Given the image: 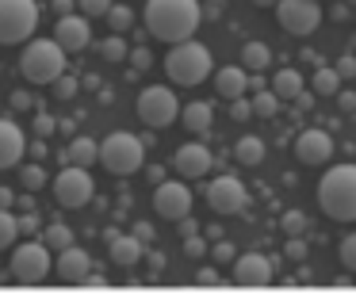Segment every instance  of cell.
Returning <instances> with one entry per match:
<instances>
[{"instance_id":"1","label":"cell","mask_w":356,"mask_h":302,"mask_svg":"<svg viewBox=\"0 0 356 302\" xmlns=\"http://www.w3.org/2000/svg\"><path fill=\"white\" fill-rule=\"evenodd\" d=\"M142 19H146V31L154 39L177 47V42L192 39L200 31L203 8H200V0H146Z\"/></svg>"},{"instance_id":"2","label":"cell","mask_w":356,"mask_h":302,"mask_svg":"<svg viewBox=\"0 0 356 302\" xmlns=\"http://www.w3.org/2000/svg\"><path fill=\"white\" fill-rule=\"evenodd\" d=\"M318 207L333 222H356V165H333L318 184Z\"/></svg>"},{"instance_id":"3","label":"cell","mask_w":356,"mask_h":302,"mask_svg":"<svg viewBox=\"0 0 356 302\" xmlns=\"http://www.w3.org/2000/svg\"><path fill=\"white\" fill-rule=\"evenodd\" d=\"M211 69H215V62H211V50L203 47V42L195 39H184L177 42V47L169 50V58H165V73H169L172 85H203V81L211 77Z\"/></svg>"},{"instance_id":"4","label":"cell","mask_w":356,"mask_h":302,"mask_svg":"<svg viewBox=\"0 0 356 302\" xmlns=\"http://www.w3.org/2000/svg\"><path fill=\"white\" fill-rule=\"evenodd\" d=\"M19 73L31 85H54L65 73V50L58 47V39H27L19 54Z\"/></svg>"},{"instance_id":"5","label":"cell","mask_w":356,"mask_h":302,"mask_svg":"<svg viewBox=\"0 0 356 302\" xmlns=\"http://www.w3.org/2000/svg\"><path fill=\"white\" fill-rule=\"evenodd\" d=\"M142 161H146V142L134 138V134L115 131L100 142V165L111 176H131V172L142 169Z\"/></svg>"},{"instance_id":"6","label":"cell","mask_w":356,"mask_h":302,"mask_svg":"<svg viewBox=\"0 0 356 302\" xmlns=\"http://www.w3.org/2000/svg\"><path fill=\"white\" fill-rule=\"evenodd\" d=\"M39 0H0V47H19L35 39Z\"/></svg>"},{"instance_id":"7","label":"cell","mask_w":356,"mask_h":302,"mask_svg":"<svg viewBox=\"0 0 356 302\" xmlns=\"http://www.w3.org/2000/svg\"><path fill=\"white\" fill-rule=\"evenodd\" d=\"M54 271V260H50V249L47 241H35L27 237L24 245H12V260H8V276L16 279V283H42V279Z\"/></svg>"},{"instance_id":"8","label":"cell","mask_w":356,"mask_h":302,"mask_svg":"<svg viewBox=\"0 0 356 302\" xmlns=\"http://www.w3.org/2000/svg\"><path fill=\"white\" fill-rule=\"evenodd\" d=\"M134 111H138V119L146 126L165 131V126H172L180 119V100H177V92H172L169 85H149V88H142V92H138Z\"/></svg>"},{"instance_id":"9","label":"cell","mask_w":356,"mask_h":302,"mask_svg":"<svg viewBox=\"0 0 356 302\" xmlns=\"http://www.w3.org/2000/svg\"><path fill=\"white\" fill-rule=\"evenodd\" d=\"M50 192H54L58 207L77 210V207H85V203L96 195V184H92V176H88V169H81V165H65V169L54 176Z\"/></svg>"},{"instance_id":"10","label":"cell","mask_w":356,"mask_h":302,"mask_svg":"<svg viewBox=\"0 0 356 302\" xmlns=\"http://www.w3.org/2000/svg\"><path fill=\"white\" fill-rule=\"evenodd\" d=\"M276 24L284 27L287 35L307 39V35H314L318 24H322V8H318V0H280L276 4Z\"/></svg>"},{"instance_id":"11","label":"cell","mask_w":356,"mask_h":302,"mask_svg":"<svg viewBox=\"0 0 356 302\" xmlns=\"http://www.w3.org/2000/svg\"><path fill=\"white\" fill-rule=\"evenodd\" d=\"M207 207L215 210V215H222V218H230V215H241V210L249 207V192H245V184H241L238 176H215L207 184Z\"/></svg>"},{"instance_id":"12","label":"cell","mask_w":356,"mask_h":302,"mask_svg":"<svg viewBox=\"0 0 356 302\" xmlns=\"http://www.w3.org/2000/svg\"><path fill=\"white\" fill-rule=\"evenodd\" d=\"M154 210L165 222H180L184 215H192V187L180 180H161L154 187Z\"/></svg>"},{"instance_id":"13","label":"cell","mask_w":356,"mask_h":302,"mask_svg":"<svg viewBox=\"0 0 356 302\" xmlns=\"http://www.w3.org/2000/svg\"><path fill=\"white\" fill-rule=\"evenodd\" d=\"M211 165H215V157H211V149L203 146V142H184V146L172 153V169L180 172L184 180H200L211 172Z\"/></svg>"},{"instance_id":"14","label":"cell","mask_w":356,"mask_h":302,"mask_svg":"<svg viewBox=\"0 0 356 302\" xmlns=\"http://www.w3.org/2000/svg\"><path fill=\"white\" fill-rule=\"evenodd\" d=\"M295 157H299L302 165H325L333 157V138L322 131V126H307V131L295 138Z\"/></svg>"},{"instance_id":"15","label":"cell","mask_w":356,"mask_h":302,"mask_svg":"<svg viewBox=\"0 0 356 302\" xmlns=\"http://www.w3.org/2000/svg\"><path fill=\"white\" fill-rule=\"evenodd\" d=\"M54 39L65 54H81V50L92 42V27H88V16H58L54 24Z\"/></svg>"},{"instance_id":"16","label":"cell","mask_w":356,"mask_h":302,"mask_svg":"<svg viewBox=\"0 0 356 302\" xmlns=\"http://www.w3.org/2000/svg\"><path fill=\"white\" fill-rule=\"evenodd\" d=\"M88 271H92V256H88L81 245H70V249L58 253L54 276L62 279V283H88Z\"/></svg>"},{"instance_id":"17","label":"cell","mask_w":356,"mask_h":302,"mask_svg":"<svg viewBox=\"0 0 356 302\" xmlns=\"http://www.w3.org/2000/svg\"><path fill=\"white\" fill-rule=\"evenodd\" d=\"M234 283H241V287H264V283H272V260L264 253L234 256Z\"/></svg>"},{"instance_id":"18","label":"cell","mask_w":356,"mask_h":302,"mask_svg":"<svg viewBox=\"0 0 356 302\" xmlns=\"http://www.w3.org/2000/svg\"><path fill=\"white\" fill-rule=\"evenodd\" d=\"M24 149H27V134L19 131V123H12L8 115H0V169L19 165Z\"/></svg>"},{"instance_id":"19","label":"cell","mask_w":356,"mask_h":302,"mask_svg":"<svg viewBox=\"0 0 356 302\" xmlns=\"http://www.w3.org/2000/svg\"><path fill=\"white\" fill-rule=\"evenodd\" d=\"M215 92L222 96L226 103L245 96L249 92V69L245 65H222V69L215 73Z\"/></svg>"},{"instance_id":"20","label":"cell","mask_w":356,"mask_h":302,"mask_svg":"<svg viewBox=\"0 0 356 302\" xmlns=\"http://www.w3.org/2000/svg\"><path fill=\"white\" fill-rule=\"evenodd\" d=\"M108 253H111V264L131 268V264H138L142 256H146V245H142L134 233H115V237L108 241Z\"/></svg>"},{"instance_id":"21","label":"cell","mask_w":356,"mask_h":302,"mask_svg":"<svg viewBox=\"0 0 356 302\" xmlns=\"http://www.w3.org/2000/svg\"><path fill=\"white\" fill-rule=\"evenodd\" d=\"M180 123H184L192 134H207L211 123H215V108H211L207 100H192V103L180 108Z\"/></svg>"},{"instance_id":"22","label":"cell","mask_w":356,"mask_h":302,"mask_svg":"<svg viewBox=\"0 0 356 302\" xmlns=\"http://www.w3.org/2000/svg\"><path fill=\"white\" fill-rule=\"evenodd\" d=\"M62 157L65 165H81V169H92L96 161H100V142H92V138H85V134H81V138H73L70 142V149H65V153H58Z\"/></svg>"},{"instance_id":"23","label":"cell","mask_w":356,"mask_h":302,"mask_svg":"<svg viewBox=\"0 0 356 302\" xmlns=\"http://www.w3.org/2000/svg\"><path fill=\"white\" fill-rule=\"evenodd\" d=\"M264 153H268V146H264L257 134H245V138L234 142V161L245 165V169H257V165L264 161Z\"/></svg>"},{"instance_id":"24","label":"cell","mask_w":356,"mask_h":302,"mask_svg":"<svg viewBox=\"0 0 356 302\" xmlns=\"http://www.w3.org/2000/svg\"><path fill=\"white\" fill-rule=\"evenodd\" d=\"M272 92H276L280 100H295V96L302 92V73L299 69H280L276 77H272Z\"/></svg>"},{"instance_id":"25","label":"cell","mask_w":356,"mask_h":302,"mask_svg":"<svg viewBox=\"0 0 356 302\" xmlns=\"http://www.w3.org/2000/svg\"><path fill=\"white\" fill-rule=\"evenodd\" d=\"M42 241H47L50 253H62V249L77 245V237H73V230H70L65 222H50V226H42Z\"/></svg>"},{"instance_id":"26","label":"cell","mask_w":356,"mask_h":302,"mask_svg":"<svg viewBox=\"0 0 356 302\" xmlns=\"http://www.w3.org/2000/svg\"><path fill=\"white\" fill-rule=\"evenodd\" d=\"M272 62V50L264 47V42H245L241 47V65H245L249 73H264Z\"/></svg>"},{"instance_id":"27","label":"cell","mask_w":356,"mask_h":302,"mask_svg":"<svg viewBox=\"0 0 356 302\" xmlns=\"http://www.w3.org/2000/svg\"><path fill=\"white\" fill-rule=\"evenodd\" d=\"M314 92L318 96H337L341 92V73L333 69V65H318V73H314Z\"/></svg>"},{"instance_id":"28","label":"cell","mask_w":356,"mask_h":302,"mask_svg":"<svg viewBox=\"0 0 356 302\" xmlns=\"http://www.w3.org/2000/svg\"><path fill=\"white\" fill-rule=\"evenodd\" d=\"M280 103H284V100H280V96L272 92V88H257V92H253V115L272 119V115L280 111Z\"/></svg>"},{"instance_id":"29","label":"cell","mask_w":356,"mask_h":302,"mask_svg":"<svg viewBox=\"0 0 356 302\" xmlns=\"http://www.w3.org/2000/svg\"><path fill=\"white\" fill-rule=\"evenodd\" d=\"M104 19H108L111 35H127V31H131V24H134V12L127 8V4H111Z\"/></svg>"},{"instance_id":"30","label":"cell","mask_w":356,"mask_h":302,"mask_svg":"<svg viewBox=\"0 0 356 302\" xmlns=\"http://www.w3.org/2000/svg\"><path fill=\"white\" fill-rule=\"evenodd\" d=\"M100 58H104V62H127L131 50H127L123 35H108V39L100 42Z\"/></svg>"},{"instance_id":"31","label":"cell","mask_w":356,"mask_h":302,"mask_svg":"<svg viewBox=\"0 0 356 302\" xmlns=\"http://www.w3.org/2000/svg\"><path fill=\"white\" fill-rule=\"evenodd\" d=\"M19 241V222L12 210H0V249H12Z\"/></svg>"},{"instance_id":"32","label":"cell","mask_w":356,"mask_h":302,"mask_svg":"<svg viewBox=\"0 0 356 302\" xmlns=\"http://www.w3.org/2000/svg\"><path fill=\"white\" fill-rule=\"evenodd\" d=\"M19 184H24L27 192H39V187H47V169H42L39 161H35V165H24V169H19Z\"/></svg>"},{"instance_id":"33","label":"cell","mask_w":356,"mask_h":302,"mask_svg":"<svg viewBox=\"0 0 356 302\" xmlns=\"http://www.w3.org/2000/svg\"><path fill=\"white\" fill-rule=\"evenodd\" d=\"M115 4V0H77V8H81V16H88V19H100V16H108V8Z\"/></svg>"},{"instance_id":"34","label":"cell","mask_w":356,"mask_h":302,"mask_svg":"<svg viewBox=\"0 0 356 302\" xmlns=\"http://www.w3.org/2000/svg\"><path fill=\"white\" fill-rule=\"evenodd\" d=\"M337 256H341V264H345L348 271H356V233H348V237H341V245H337Z\"/></svg>"},{"instance_id":"35","label":"cell","mask_w":356,"mask_h":302,"mask_svg":"<svg viewBox=\"0 0 356 302\" xmlns=\"http://www.w3.org/2000/svg\"><path fill=\"white\" fill-rule=\"evenodd\" d=\"M77 88H81V81L70 77V73H62V77L54 81V96H58V100H73V96H77Z\"/></svg>"},{"instance_id":"36","label":"cell","mask_w":356,"mask_h":302,"mask_svg":"<svg viewBox=\"0 0 356 302\" xmlns=\"http://www.w3.org/2000/svg\"><path fill=\"white\" fill-rule=\"evenodd\" d=\"M302 230H307V215H302V210H287L284 215V233L287 237H299Z\"/></svg>"},{"instance_id":"37","label":"cell","mask_w":356,"mask_h":302,"mask_svg":"<svg viewBox=\"0 0 356 302\" xmlns=\"http://www.w3.org/2000/svg\"><path fill=\"white\" fill-rule=\"evenodd\" d=\"M31 131H35V138H50V134L58 131V119L47 115V111H39V115H35V123H31Z\"/></svg>"},{"instance_id":"38","label":"cell","mask_w":356,"mask_h":302,"mask_svg":"<svg viewBox=\"0 0 356 302\" xmlns=\"http://www.w3.org/2000/svg\"><path fill=\"white\" fill-rule=\"evenodd\" d=\"M207 249H211V245L200 237V233H188V237H184V256H188V260H200Z\"/></svg>"},{"instance_id":"39","label":"cell","mask_w":356,"mask_h":302,"mask_svg":"<svg viewBox=\"0 0 356 302\" xmlns=\"http://www.w3.org/2000/svg\"><path fill=\"white\" fill-rule=\"evenodd\" d=\"M249 115H253V100H245V96L230 100V119H234V123H245Z\"/></svg>"},{"instance_id":"40","label":"cell","mask_w":356,"mask_h":302,"mask_svg":"<svg viewBox=\"0 0 356 302\" xmlns=\"http://www.w3.org/2000/svg\"><path fill=\"white\" fill-rule=\"evenodd\" d=\"M19 222V237H35L39 233V210H31V215H16Z\"/></svg>"},{"instance_id":"41","label":"cell","mask_w":356,"mask_h":302,"mask_svg":"<svg viewBox=\"0 0 356 302\" xmlns=\"http://www.w3.org/2000/svg\"><path fill=\"white\" fill-rule=\"evenodd\" d=\"M333 69L341 73V81H356V54H341Z\"/></svg>"},{"instance_id":"42","label":"cell","mask_w":356,"mask_h":302,"mask_svg":"<svg viewBox=\"0 0 356 302\" xmlns=\"http://www.w3.org/2000/svg\"><path fill=\"white\" fill-rule=\"evenodd\" d=\"M131 65H134V73L149 69V65H154V54H149L146 47H134V50H131Z\"/></svg>"},{"instance_id":"43","label":"cell","mask_w":356,"mask_h":302,"mask_svg":"<svg viewBox=\"0 0 356 302\" xmlns=\"http://www.w3.org/2000/svg\"><path fill=\"white\" fill-rule=\"evenodd\" d=\"M284 253H287V260H307V241H302V237H287Z\"/></svg>"},{"instance_id":"44","label":"cell","mask_w":356,"mask_h":302,"mask_svg":"<svg viewBox=\"0 0 356 302\" xmlns=\"http://www.w3.org/2000/svg\"><path fill=\"white\" fill-rule=\"evenodd\" d=\"M211 256H215L218 264H230L234 256H238V249H234L230 241H218V245H211Z\"/></svg>"},{"instance_id":"45","label":"cell","mask_w":356,"mask_h":302,"mask_svg":"<svg viewBox=\"0 0 356 302\" xmlns=\"http://www.w3.org/2000/svg\"><path fill=\"white\" fill-rule=\"evenodd\" d=\"M337 108L345 111V115H353V111H356V92H345V88H341V92H337Z\"/></svg>"},{"instance_id":"46","label":"cell","mask_w":356,"mask_h":302,"mask_svg":"<svg viewBox=\"0 0 356 302\" xmlns=\"http://www.w3.org/2000/svg\"><path fill=\"white\" fill-rule=\"evenodd\" d=\"M12 207H16V210H19V215H31V210H39V207H35V192H27V195H19V199H16V203H12Z\"/></svg>"},{"instance_id":"47","label":"cell","mask_w":356,"mask_h":302,"mask_svg":"<svg viewBox=\"0 0 356 302\" xmlns=\"http://www.w3.org/2000/svg\"><path fill=\"white\" fill-rule=\"evenodd\" d=\"M31 92H12V111H31Z\"/></svg>"},{"instance_id":"48","label":"cell","mask_w":356,"mask_h":302,"mask_svg":"<svg viewBox=\"0 0 356 302\" xmlns=\"http://www.w3.org/2000/svg\"><path fill=\"white\" fill-rule=\"evenodd\" d=\"M134 237H138L142 241V245H149V241H154V226H149V222H138V226H134Z\"/></svg>"},{"instance_id":"49","label":"cell","mask_w":356,"mask_h":302,"mask_svg":"<svg viewBox=\"0 0 356 302\" xmlns=\"http://www.w3.org/2000/svg\"><path fill=\"white\" fill-rule=\"evenodd\" d=\"M195 283H203V287L218 283V271L215 268H200V271H195Z\"/></svg>"},{"instance_id":"50","label":"cell","mask_w":356,"mask_h":302,"mask_svg":"<svg viewBox=\"0 0 356 302\" xmlns=\"http://www.w3.org/2000/svg\"><path fill=\"white\" fill-rule=\"evenodd\" d=\"M31 157H35V161H42V157H47V138H35L31 142Z\"/></svg>"},{"instance_id":"51","label":"cell","mask_w":356,"mask_h":302,"mask_svg":"<svg viewBox=\"0 0 356 302\" xmlns=\"http://www.w3.org/2000/svg\"><path fill=\"white\" fill-rule=\"evenodd\" d=\"M50 4H54V12H58V16H70L77 0H50Z\"/></svg>"},{"instance_id":"52","label":"cell","mask_w":356,"mask_h":302,"mask_svg":"<svg viewBox=\"0 0 356 302\" xmlns=\"http://www.w3.org/2000/svg\"><path fill=\"white\" fill-rule=\"evenodd\" d=\"M12 203H16V195L8 187H0V210H12Z\"/></svg>"},{"instance_id":"53","label":"cell","mask_w":356,"mask_h":302,"mask_svg":"<svg viewBox=\"0 0 356 302\" xmlns=\"http://www.w3.org/2000/svg\"><path fill=\"white\" fill-rule=\"evenodd\" d=\"M180 233H184V237H188V233H200V230H195V222H192V215L180 218Z\"/></svg>"},{"instance_id":"54","label":"cell","mask_w":356,"mask_h":302,"mask_svg":"<svg viewBox=\"0 0 356 302\" xmlns=\"http://www.w3.org/2000/svg\"><path fill=\"white\" fill-rule=\"evenodd\" d=\"M161 264H165V260H161V253H149V268L161 271Z\"/></svg>"},{"instance_id":"55","label":"cell","mask_w":356,"mask_h":302,"mask_svg":"<svg viewBox=\"0 0 356 302\" xmlns=\"http://www.w3.org/2000/svg\"><path fill=\"white\" fill-rule=\"evenodd\" d=\"M253 4H257V8H276L280 0H253Z\"/></svg>"},{"instance_id":"56","label":"cell","mask_w":356,"mask_h":302,"mask_svg":"<svg viewBox=\"0 0 356 302\" xmlns=\"http://www.w3.org/2000/svg\"><path fill=\"white\" fill-rule=\"evenodd\" d=\"M200 4H207V8H222L226 0H200Z\"/></svg>"},{"instance_id":"57","label":"cell","mask_w":356,"mask_h":302,"mask_svg":"<svg viewBox=\"0 0 356 302\" xmlns=\"http://www.w3.org/2000/svg\"><path fill=\"white\" fill-rule=\"evenodd\" d=\"M353 4H356V0H353Z\"/></svg>"}]
</instances>
